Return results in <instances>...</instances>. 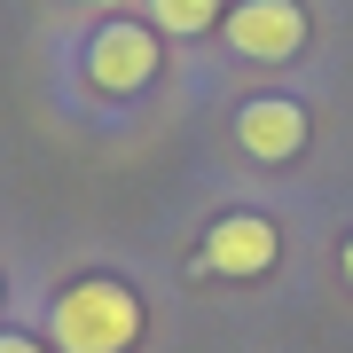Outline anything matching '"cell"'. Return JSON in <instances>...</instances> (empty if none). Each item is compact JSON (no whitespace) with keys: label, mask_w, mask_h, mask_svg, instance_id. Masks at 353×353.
I'll use <instances>...</instances> for the list:
<instances>
[{"label":"cell","mask_w":353,"mask_h":353,"mask_svg":"<svg viewBox=\"0 0 353 353\" xmlns=\"http://www.w3.org/2000/svg\"><path fill=\"white\" fill-rule=\"evenodd\" d=\"M48 338L63 353H134L141 338V299L118 275H79L48 314Z\"/></svg>","instance_id":"6da1fadb"},{"label":"cell","mask_w":353,"mask_h":353,"mask_svg":"<svg viewBox=\"0 0 353 353\" xmlns=\"http://www.w3.org/2000/svg\"><path fill=\"white\" fill-rule=\"evenodd\" d=\"M220 39L236 55H252V63H290L306 48V8L299 0H236L220 16Z\"/></svg>","instance_id":"7a4b0ae2"},{"label":"cell","mask_w":353,"mask_h":353,"mask_svg":"<svg viewBox=\"0 0 353 353\" xmlns=\"http://www.w3.org/2000/svg\"><path fill=\"white\" fill-rule=\"evenodd\" d=\"M275 259H283V236H275V220H259V212L212 220V236H204V252H196V267L220 275V283H252V275H267Z\"/></svg>","instance_id":"3957f363"},{"label":"cell","mask_w":353,"mask_h":353,"mask_svg":"<svg viewBox=\"0 0 353 353\" xmlns=\"http://www.w3.org/2000/svg\"><path fill=\"white\" fill-rule=\"evenodd\" d=\"M157 79V32H141V24H102L87 39V87L94 94H141Z\"/></svg>","instance_id":"277c9868"},{"label":"cell","mask_w":353,"mask_h":353,"mask_svg":"<svg viewBox=\"0 0 353 353\" xmlns=\"http://www.w3.org/2000/svg\"><path fill=\"white\" fill-rule=\"evenodd\" d=\"M236 141H243V157H259V165H290L306 150V110L290 94H259V102L236 110Z\"/></svg>","instance_id":"5b68a950"},{"label":"cell","mask_w":353,"mask_h":353,"mask_svg":"<svg viewBox=\"0 0 353 353\" xmlns=\"http://www.w3.org/2000/svg\"><path fill=\"white\" fill-rule=\"evenodd\" d=\"M220 0H150V32H173V39H189V32H212L220 24Z\"/></svg>","instance_id":"8992f818"},{"label":"cell","mask_w":353,"mask_h":353,"mask_svg":"<svg viewBox=\"0 0 353 353\" xmlns=\"http://www.w3.org/2000/svg\"><path fill=\"white\" fill-rule=\"evenodd\" d=\"M0 353H48L39 338H24V330H8V338H0Z\"/></svg>","instance_id":"52a82bcc"},{"label":"cell","mask_w":353,"mask_h":353,"mask_svg":"<svg viewBox=\"0 0 353 353\" xmlns=\"http://www.w3.org/2000/svg\"><path fill=\"white\" fill-rule=\"evenodd\" d=\"M345 283H353V236H345Z\"/></svg>","instance_id":"ba28073f"},{"label":"cell","mask_w":353,"mask_h":353,"mask_svg":"<svg viewBox=\"0 0 353 353\" xmlns=\"http://www.w3.org/2000/svg\"><path fill=\"white\" fill-rule=\"evenodd\" d=\"M79 8H118V0H79Z\"/></svg>","instance_id":"9c48e42d"}]
</instances>
